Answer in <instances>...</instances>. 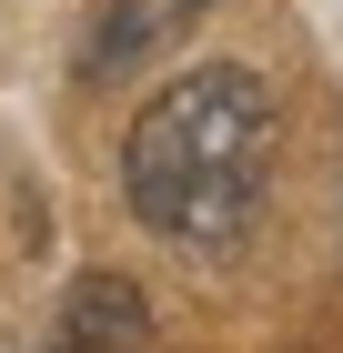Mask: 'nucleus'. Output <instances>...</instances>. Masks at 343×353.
<instances>
[{
    "label": "nucleus",
    "mask_w": 343,
    "mask_h": 353,
    "mask_svg": "<svg viewBox=\"0 0 343 353\" xmlns=\"http://www.w3.org/2000/svg\"><path fill=\"white\" fill-rule=\"evenodd\" d=\"M30 353H152V293L132 272H81Z\"/></svg>",
    "instance_id": "nucleus-3"
},
{
    "label": "nucleus",
    "mask_w": 343,
    "mask_h": 353,
    "mask_svg": "<svg viewBox=\"0 0 343 353\" xmlns=\"http://www.w3.org/2000/svg\"><path fill=\"white\" fill-rule=\"evenodd\" d=\"M212 0H101V21H91V41H81V81L91 91H121L141 81L161 51H182L192 30H202Z\"/></svg>",
    "instance_id": "nucleus-2"
},
{
    "label": "nucleus",
    "mask_w": 343,
    "mask_h": 353,
    "mask_svg": "<svg viewBox=\"0 0 343 353\" xmlns=\"http://www.w3.org/2000/svg\"><path fill=\"white\" fill-rule=\"evenodd\" d=\"M273 152H283V101L253 61H202L182 81H161L121 132V202L152 243L192 252H233L263 222Z\"/></svg>",
    "instance_id": "nucleus-1"
}]
</instances>
